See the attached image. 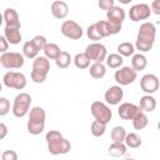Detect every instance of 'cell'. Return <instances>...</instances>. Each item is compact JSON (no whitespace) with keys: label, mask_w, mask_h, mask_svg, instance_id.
Returning a JSON list of instances; mask_svg holds the SVG:
<instances>
[{"label":"cell","mask_w":160,"mask_h":160,"mask_svg":"<svg viewBox=\"0 0 160 160\" xmlns=\"http://www.w3.org/2000/svg\"><path fill=\"white\" fill-rule=\"evenodd\" d=\"M8 48H9V41L6 40V38H5L4 35L0 36V51H1L2 54L8 52Z\"/></svg>","instance_id":"40"},{"label":"cell","mask_w":160,"mask_h":160,"mask_svg":"<svg viewBox=\"0 0 160 160\" xmlns=\"http://www.w3.org/2000/svg\"><path fill=\"white\" fill-rule=\"evenodd\" d=\"M90 111L95 120H99L104 124H108L112 118V112H111L110 108L102 101H94L91 104Z\"/></svg>","instance_id":"9"},{"label":"cell","mask_w":160,"mask_h":160,"mask_svg":"<svg viewBox=\"0 0 160 160\" xmlns=\"http://www.w3.org/2000/svg\"><path fill=\"white\" fill-rule=\"evenodd\" d=\"M140 109L144 112H151L155 110L156 108V100L154 96L151 95H144L140 98V104H139Z\"/></svg>","instance_id":"20"},{"label":"cell","mask_w":160,"mask_h":160,"mask_svg":"<svg viewBox=\"0 0 160 160\" xmlns=\"http://www.w3.org/2000/svg\"><path fill=\"white\" fill-rule=\"evenodd\" d=\"M61 34L71 40H79L82 36V28L74 20H65L61 24Z\"/></svg>","instance_id":"11"},{"label":"cell","mask_w":160,"mask_h":160,"mask_svg":"<svg viewBox=\"0 0 160 160\" xmlns=\"http://www.w3.org/2000/svg\"><path fill=\"white\" fill-rule=\"evenodd\" d=\"M128 132L125 130V128L122 126H114L111 130V140L112 142H125V138H126Z\"/></svg>","instance_id":"25"},{"label":"cell","mask_w":160,"mask_h":160,"mask_svg":"<svg viewBox=\"0 0 160 160\" xmlns=\"http://www.w3.org/2000/svg\"><path fill=\"white\" fill-rule=\"evenodd\" d=\"M95 24H96V28H98V30H99V32L102 38H108V36L112 35L111 34V28H110V24H109L108 20H100Z\"/></svg>","instance_id":"34"},{"label":"cell","mask_w":160,"mask_h":160,"mask_svg":"<svg viewBox=\"0 0 160 160\" xmlns=\"http://www.w3.org/2000/svg\"><path fill=\"white\" fill-rule=\"evenodd\" d=\"M138 72L131 68V66H121L119 70L115 71V81L120 85V86H126L132 84L136 80Z\"/></svg>","instance_id":"10"},{"label":"cell","mask_w":160,"mask_h":160,"mask_svg":"<svg viewBox=\"0 0 160 160\" xmlns=\"http://www.w3.org/2000/svg\"><path fill=\"white\" fill-rule=\"evenodd\" d=\"M134 51H135V48L131 42L125 41V42H121L120 45H118V54H120L122 58L134 55Z\"/></svg>","instance_id":"33"},{"label":"cell","mask_w":160,"mask_h":160,"mask_svg":"<svg viewBox=\"0 0 160 160\" xmlns=\"http://www.w3.org/2000/svg\"><path fill=\"white\" fill-rule=\"evenodd\" d=\"M2 84L6 88L10 89H16V90H22L26 86V76L22 72L18 71H8L2 76Z\"/></svg>","instance_id":"7"},{"label":"cell","mask_w":160,"mask_h":160,"mask_svg":"<svg viewBox=\"0 0 160 160\" xmlns=\"http://www.w3.org/2000/svg\"><path fill=\"white\" fill-rule=\"evenodd\" d=\"M148 124H149V119H148V116H146V114H145L144 111L139 112V114L132 119V126H134V129H136V130H142L144 128L148 126Z\"/></svg>","instance_id":"27"},{"label":"cell","mask_w":160,"mask_h":160,"mask_svg":"<svg viewBox=\"0 0 160 160\" xmlns=\"http://www.w3.org/2000/svg\"><path fill=\"white\" fill-rule=\"evenodd\" d=\"M106 19H108V21L121 25L122 21L125 20V11L120 6H114L109 11H106Z\"/></svg>","instance_id":"18"},{"label":"cell","mask_w":160,"mask_h":160,"mask_svg":"<svg viewBox=\"0 0 160 160\" xmlns=\"http://www.w3.org/2000/svg\"><path fill=\"white\" fill-rule=\"evenodd\" d=\"M125 160H135V159H132V158H126Z\"/></svg>","instance_id":"43"},{"label":"cell","mask_w":160,"mask_h":160,"mask_svg":"<svg viewBox=\"0 0 160 160\" xmlns=\"http://www.w3.org/2000/svg\"><path fill=\"white\" fill-rule=\"evenodd\" d=\"M25 62V56L18 51H8L5 54H1L0 56V64L5 69H20L22 68Z\"/></svg>","instance_id":"6"},{"label":"cell","mask_w":160,"mask_h":160,"mask_svg":"<svg viewBox=\"0 0 160 160\" xmlns=\"http://www.w3.org/2000/svg\"><path fill=\"white\" fill-rule=\"evenodd\" d=\"M72 59H71V55L68 52V51H61V54L59 55V58L55 60V64L58 68L60 69H66L70 64H71Z\"/></svg>","instance_id":"29"},{"label":"cell","mask_w":160,"mask_h":160,"mask_svg":"<svg viewBox=\"0 0 160 160\" xmlns=\"http://www.w3.org/2000/svg\"><path fill=\"white\" fill-rule=\"evenodd\" d=\"M1 160H18V154L14 150H5L1 154Z\"/></svg>","instance_id":"38"},{"label":"cell","mask_w":160,"mask_h":160,"mask_svg":"<svg viewBox=\"0 0 160 160\" xmlns=\"http://www.w3.org/2000/svg\"><path fill=\"white\" fill-rule=\"evenodd\" d=\"M141 142H142V140L136 132H129L125 138V145L128 148H131V149L139 148L141 145Z\"/></svg>","instance_id":"28"},{"label":"cell","mask_w":160,"mask_h":160,"mask_svg":"<svg viewBox=\"0 0 160 160\" xmlns=\"http://www.w3.org/2000/svg\"><path fill=\"white\" fill-rule=\"evenodd\" d=\"M38 54H39V50L38 48L32 44V41H26L24 45H22V55L28 59H36L38 58Z\"/></svg>","instance_id":"26"},{"label":"cell","mask_w":160,"mask_h":160,"mask_svg":"<svg viewBox=\"0 0 160 160\" xmlns=\"http://www.w3.org/2000/svg\"><path fill=\"white\" fill-rule=\"evenodd\" d=\"M31 105V96L28 92H20L15 96L12 104V114L16 118H24L26 114L30 112Z\"/></svg>","instance_id":"5"},{"label":"cell","mask_w":160,"mask_h":160,"mask_svg":"<svg viewBox=\"0 0 160 160\" xmlns=\"http://www.w3.org/2000/svg\"><path fill=\"white\" fill-rule=\"evenodd\" d=\"M45 140L48 144V150L51 155H64L71 149L70 141L65 139L58 130H49L45 135Z\"/></svg>","instance_id":"2"},{"label":"cell","mask_w":160,"mask_h":160,"mask_svg":"<svg viewBox=\"0 0 160 160\" xmlns=\"http://www.w3.org/2000/svg\"><path fill=\"white\" fill-rule=\"evenodd\" d=\"M4 21H5V26H11V28H20V20H19V15L18 11L12 8H8L4 10Z\"/></svg>","instance_id":"17"},{"label":"cell","mask_w":160,"mask_h":160,"mask_svg":"<svg viewBox=\"0 0 160 160\" xmlns=\"http://www.w3.org/2000/svg\"><path fill=\"white\" fill-rule=\"evenodd\" d=\"M31 41H32V44L38 48V50L40 51V50H42L44 51V49L46 48V45L49 44L48 42V40H46V38L45 36H42V35H36V36H34L32 39H31Z\"/></svg>","instance_id":"36"},{"label":"cell","mask_w":160,"mask_h":160,"mask_svg":"<svg viewBox=\"0 0 160 160\" xmlns=\"http://www.w3.org/2000/svg\"><path fill=\"white\" fill-rule=\"evenodd\" d=\"M45 118L46 112L40 106L31 108L29 112V120H28V131L31 135H39L42 132L45 128Z\"/></svg>","instance_id":"3"},{"label":"cell","mask_w":160,"mask_h":160,"mask_svg":"<svg viewBox=\"0 0 160 160\" xmlns=\"http://www.w3.org/2000/svg\"><path fill=\"white\" fill-rule=\"evenodd\" d=\"M150 9L155 15H160V0H154L150 5Z\"/></svg>","instance_id":"41"},{"label":"cell","mask_w":160,"mask_h":160,"mask_svg":"<svg viewBox=\"0 0 160 160\" xmlns=\"http://www.w3.org/2000/svg\"><path fill=\"white\" fill-rule=\"evenodd\" d=\"M114 6H115L114 0H100V1H99V8L102 9V10L109 11V10H110L111 8H114Z\"/></svg>","instance_id":"39"},{"label":"cell","mask_w":160,"mask_h":160,"mask_svg":"<svg viewBox=\"0 0 160 160\" xmlns=\"http://www.w3.org/2000/svg\"><path fill=\"white\" fill-rule=\"evenodd\" d=\"M126 149H128V146L124 142H112L109 146L108 151H109V155H111L114 158H120L126 154V151H128Z\"/></svg>","instance_id":"23"},{"label":"cell","mask_w":160,"mask_h":160,"mask_svg":"<svg viewBox=\"0 0 160 160\" xmlns=\"http://www.w3.org/2000/svg\"><path fill=\"white\" fill-rule=\"evenodd\" d=\"M155 36H156V28L152 22L146 21L141 24L138 31L135 48L141 52L150 51L155 42Z\"/></svg>","instance_id":"1"},{"label":"cell","mask_w":160,"mask_h":160,"mask_svg":"<svg viewBox=\"0 0 160 160\" xmlns=\"http://www.w3.org/2000/svg\"><path fill=\"white\" fill-rule=\"evenodd\" d=\"M44 54L49 60H56L59 58V55L61 54V50L55 42H49L46 45V48L44 49Z\"/></svg>","instance_id":"24"},{"label":"cell","mask_w":160,"mask_h":160,"mask_svg":"<svg viewBox=\"0 0 160 160\" xmlns=\"http://www.w3.org/2000/svg\"><path fill=\"white\" fill-rule=\"evenodd\" d=\"M86 35H88V38H89L90 40H94V42H98L99 40L102 39V36L100 35V32H99V30H98V28H96V24H91V25L88 26V29H86Z\"/></svg>","instance_id":"35"},{"label":"cell","mask_w":160,"mask_h":160,"mask_svg":"<svg viewBox=\"0 0 160 160\" xmlns=\"http://www.w3.org/2000/svg\"><path fill=\"white\" fill-rule=\"evenodd\" d=\"M140 88L148 95L154 94L159 89V79L154 74H145L140 79Z\"/></svg>","instance_id":"13"},{"label":"cell","mask_w":160,"mask_h":160,"mask_svg":"<svg viewBox=\"0 0 160 160\" xmlns=\"http://www.w3.org/2000/svg\"><path fill=\"white\" fill-rule=\"evenodd\" d=\"M122 62H124V59H122V56L120 54H110L106 58V65L109 68H111V69L120 68L122 65Z\"/></svg>","instance_id":"30"},{"label":"cell","mask_w":160,"mask_h":160,"mask_svg":"<svg viewBox=\"0 0 160 160\" xmlns=\"http://www.w3.org/2000/svg\"><path fill=\"white\" fill-rule=\"evenodd\" d=\"M74 64L78 69H88L90 66V60L85 55V52H79L74 58Z\"/></svg>","instance_id":"32"},{"label":"cell","mask_w":160,"mask_h":160,"mask_svg":"<svg viewBox=\"0 0 160 160\" xmlns=\"http://www.w3.org/2000/svg\"><path fill=\"white\" fill-rule=\"evenodd\" d=\"M105 130H106V124L99 121V120H94L91 122V126H90V131L94 136L96 138H100L105 134Z\"/></svg>","instance_id":"31"},{"label":"cell","mask_w":160,"mask_h":160,"mask_svg":"<svg viewBox=\"0 0 160 160\" xmlns=\"http://www.w3.org/2000/svg\"><path fill=\"white\" fill-rule=\"evenodd\" d=\"M50 71V60L46 56H38L32 61L31 80L36 84H42Z\"/></svg>","instance_id":"4"},{"label":"cell","mask_w":160,"mask_h":160,"mask_svg":"<svg viewBox=\"0 0 160 160\" xmlns=\"http://www.w3.org/2000/svg\"><path fill=\"white\" fill-rule=\"evenodd\" d=\"M4 36L9 41V44L16 45L21 41L22 36L20 32V28H11V26H5L4 29Z\"/></svg>","instance_id":"19"},{"label":"cell","mask_w":160,"mask_h":160,"mask_svg":"<svg viewBox=\"0 0 160 160\" xmlns=\"http://www.w3.org/2000/svg\"><path fill=\"white\" fill-rule=\"evenodd\" d=\"M124 98V90L121 89L120 85H114L110 86L105 94H104V99L109 105H118Z\"/></svg>","instance_id":"15"},{"label":"cell","mask_w":160,"mask_h":160,"mask_svg":"<svg viewBox=\"0 0 160 160\" xmlns=\"http://www.w3.org/2000/svg\"><path fill=\"white\" fill-rule=\"evenodd\" d=\"M10 110V101L6 98H0V115L4 116Z\"/></svg>","instance_id":"37"},{"label":"cell","mask_w":160,"mask_h":160,"mask_svg":"<svg viewBox=\"0 0 160 160\" xmlns=\"http://www.w3.org/2000/svg\"><path fill=\"white\" fill-rule=\"evenodd\" d=\"M142 110L140 109L139 105H135L131 102H122L118 109V114L122 120H132Z\"/></svg>","instance_id":"14"},{"label":"cell","mask_w":160,"mask_h":160,"mask_svg":"<svg viewBox=\"0 0 160 160\" xmlns=\"http://www.w3.org/2000/svg\"><path fill=\"white\" fill-rule=\"evenodd\" d=\"M0 139H4L5 136H6V134H8V128H6V125L4 124V122H1L0 124Z\"/></svg>","instance_id":"42"},{"label":"cell","mask_w":160,"mask_h":160,"mask_svg":"<svg viewBox=\"0 0 160 160\" xmlns=\"http://www.w3.org/2000/svg\"><path fill=\"white\" fill-rule=\"evenodd\" d=\"M148 65V59L145 55L142 54H134L132 55V59H131V68L138 72V71H141L146 68Z\"/></svg>","instance_id":"21"},{"label":"cell","mask_w":160,"mask_h":160,"mask_svg":"<svg viewBox=\"0 0 160 160\" xmlns=\"http://www.w3.org/2000/svg\"><path fill=\"white\" fill-rule=\"evenodd\" d=\"M84 52L89 58V60L94 61V62H102L108 58L106 48L101 42H91V44H89Z\"/></svg>","instance_id":"8"},{"label":"cell","mask_w":160,"mask_h":160,"mask_svg":"<svg viewBox=\"0 0 160 160\" xmlns=\"http://www.w3.org/2000/svg\"><path fill=\"white\" fill-rule=\"evenodd\" d=\"M89 72L90 76L94 79H102L106 74V66L102 62H94L89 68Z\"/></svg>","instance_id":"22"},{"label":"cell","mask_w":160,"mask_h":160,"mask_svg":"<svg viewBox=\"0 0 160 160\" xmlns=\"http://www.w3.org/2000/svg\"><path fill=\"white\" fill-rule=\"evenodd\" d=\"M51 14L56 19H65L69 14V6L62 0H56L51 4Z\"/></svg>","instance_id":"16"},{"label":"cell","mask_w":160,"mask_h":160,"mask_svg":"<svg viewBox=\"0 0 160 160\" xmlns=\"http://www.w3.org/2000/svg\"><path fill=\"white\" fill-rule=\"evenodd\" d=\"M151 14V9L150 5L145 4V2H140V4H135L130 8L129 10V18L131 21H140V20H146L150 18Z\"/></svg>","instance_id":"12"}]
</instances>
